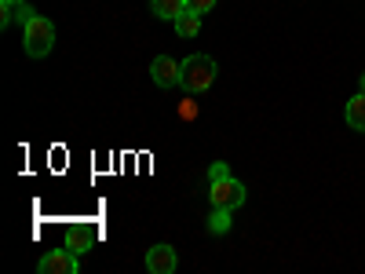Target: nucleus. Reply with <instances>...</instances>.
<instances>
[{"label":"nucleus","instance_id":"obj_1","mask_svg":"<svg viewBox=\"0 0 365 274\" xmlns=\"http://www.w3.org/2000/svg\"><path fill=\"white\" fill-rule=\"evenodd\" d=\"M212 81H216V59L212 55H190L179 63V84L187 96H201Z\"/></svg>","mask_w":365,"mask_h":274},{"label":"nucleus","instance_id":"obj_2","mask_svg":"<svg viewBox=\"0 0 365 274\" xmlns=\"http://www.w3.org/2000/svg\"><path fill=\"white\" fill-rule=\"evenodd\" d=\"M22 48H26L29 59H44L55 48V26H51V19H44V15L29 19L26 34H22Z\"/></svg>","mask_w":365,"mask_h":274},{"label":"nucleus","instance_id":"obj_3","mask_svg":"<svg viewBox=\"0 0 365 274\" xmlns=\"http://www.w3.org/2000/svg\"><path fill=\"white\" fill-rule=\"evenodd\" d=\"M208 201L212 208H241L245 205V187L234 179V176H223V179H212V187H208Z\"/></svg>","mask_w":365,"mask_h":274},{"label":"nucleus","instance_id":"obj_4","mask_svg":"<svg viewBox=\"0 0 365 274\" xmlns=\"http://www.w3.org/2000/svg\"><path fill=\"white\" fill-rule=\"evenodd\" d=\"M77 253L73 249H51L41 256V274H77Z\"/></svg>","mask_w":365,"mask_h":274},{"label":"nucleus","instance_id":"obj_5","mask_svg":"<svg viewBox=\"0 0 365 274\" xmlns=\"http://www.w3.org/2000/svg\"><path fill=\"white\" fill-rule=\"evenodd\" d=\"M150 77H154L158 88H175L179 84V63L168 55H158L154 63H150Z\"/></svg>","mask_w":365,"mask_h":274},{"label":"nucleus","instance_id":"obj_6","mask_svg":"<svg viewBox=\"0 0 365 274\" xmlns=\"http://www.w3.org/2000/svg\"><path fill=\"white\" fill-rule=\"evenodd\" d=\"M175 249L172 245H154V249H150L146 253V270L150 274H172L175 270Z\"/></svg>","mask_w":365,"mask_h":274},{"label":"nucleus","instance_id":"obj_7","mask_svg":"<svg viewBox=\"0 0 365 274\" xmlns=\"http://www.w3.org/2000/svg\"><path fill=\"white\" fill-rule=\"evenodd\" d=\"M344 117H347V125H351L354 132H365V91H358L354 99H347Z\"/></svg>","mask_w":365,"mask_h":274},{"label":"nucleus","instance_id":"obj_8","mask_svg":"<svg viewBox=\"0 0 365 274\" xmlns=\"http://www.w3.org/2000/svg\"><path fill=\"white\" fill-rule=\"evenodd\" d=\"M150 11H154L158 19H168V22H175L182 11H187V0H150Z\"/></svg>","mask_w":365,"mask_h":274},{"label":"nucleus","instance_id":"obj_9","mask_svg":"<svg viewBox=\"0 0 365 274\" xmlns=\"http://www.w3.org/2000/svg\"><path fill=\"white\" fill-rule=\"evenodd\" d=\"M172 26H175V34H179V37H197V29H201V15L187 8V11H182Z\"/></svg>","mask_w":365,"mask_h":274},{"label":"nucleus","instance_id":"obj_10","mask_svg":"<svg viewBox=\"0 0 365 274\" xmlns=\"http://www.w3.org/2000/svg\"><path fill=\"white\" fill-rule=\"evenodd\" d=\"M208 230H212V234H227V230H230V208H212Z\"/></svg>","mask_w":365,"mask_h":274},{"label":"nucleus","instance_id":"obj_11","mask_svg":"<svg viewBox=\"0 0 365 274\" xmlns=\"http://www.w3.org/2000/svg\"><path fill=\"white\" fill-rule=\"evenodd\" d=\"M66 249H73L77 256H81V253H88V249H91V230H73V234H70V241H66Z\"/></svg>","mask_w":365,"mask_h":274},{"label":"nucleus","instance_id":"obj_12","mask_svg":"<svg viewBox=\"0 0 365 274\" xmlns=\"http://www.w3.org/2000/svg\"><path fill=\"white\" fill-rule=\"evenodd\" d=\"M187 8H190V11H197V15H205V11L216 8V0H187Z\"/></svg>","mask_w":365,"mask_h":274},{"label":"nucleus","instance_id":"obj_13","mask_svg":"<svg viewBox=\"0 0 365 274\" xmlns=\"http://www.w3.org/2000/svg\"><path fill=\"white\" fill-rule=\"evenodd\" d=\"M34 15H37V11H34V8H29V4H26V0H22V4H15V19H19L22 26H26L29 19H34Z\"/></svg>","mask_w":365,"mask_h":274},{"label":"nucleus","instance_id":"obj_14","mask_svg":"<svg viewBox=\"0 0 365 274\" xmlns=\"http://www.w3.org/2000/svg\"><path fill=\"white\" fill-rule=\"evenodd\" d=\"M223 176H230L223 161H216V165H212V168H208V179H223Z\"/></svg>","mask_w":365,"mask_h":274},{"label":"nucleus","instance_id":"obj_15","mask_svg":"<svg viewBox=\"0 0 365 274\" xmlns=\"http://www.w3.org/2000/svg\"><path fill=\"white\" fill-rule=\"evenodd\" d=\"M0 4H22V0H0Z\"/></svg>","mask_w":365,"mask_h":274},{"label":"nucleus","instance_id":"obj_16","mask_svg":"<svg viewBox=\"0 0 365 274\" xmlns=\"http://www.w3.org/2000/svg\"><path fill=\"white\" fill-rule=\"evenodd\" d=\"M361 91H365V70H361Z\"/></svg>","mask_w":365,"mask_h":274}]
</instances>
